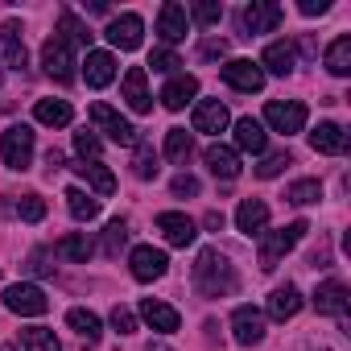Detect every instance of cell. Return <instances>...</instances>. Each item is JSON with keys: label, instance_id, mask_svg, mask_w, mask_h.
<instances>
[{"label": "cell", "instance_id": "obj_1", "mask_svg": "<svg viewBox=\"0 0 351 351\" xmlns=\"http://www.w3.org/2000/svg\"><path fill=\"white\" fill-rule=\"evenodd\" d=\"M191 281H195V289H199L203 298H228V293H236V285H240L232 261H228L219 248H203V252H199Z\"/></svg>", "mask_w": 351, "mask_h": 351}, {"label": "cell", "instance_id": "obj_2", "mask_svg": "<svg viewBox=\"0 0 351 351\" xmlns=\"http://www.w3.org/2000/svg\"><path fill=\"white\" fill-rule=\"evenodd\" d=\"M306 232H310V223H306V219H293L289 228H277V232H261V256H256V261H261V269H265V273H273V269L281 265V256H285V252L306 236Z\"/></svg>", "mask_w": 351, "mask_h": 351}, {"label": "cell", "instance_id": "obj_3", "mask_svg": "<svg viewBox=\"0 0 351 351\" xmlns=\"http://www.w3.org/2000/svg\"><path fill=\"white\" fill-rule=\"evenodd\" d=\"M0 157H5L9 169L25 173L34 165V128L29 124H9L5 136H0Z\"/></svg>", "mask_w": 351, "mask_h": 351}, {"label": "cell", "instance_id": "obj_4", "mask_svg": "<svg viewBox=\"0 0 351 351\" xmlns=\"http://www.w3.org/2000/svg\"><path fill=\"white\" fill-rule=\"evenodd\" d=\"M42 66H46V75L54 79V83H75V46L62 38V34H54V38H46V46H42Z\"/></svg>", "mask_w": 351, "mask_h": 351}, {"label": "cell", "instance_id": "obj_5", "mask_svg": "<svg viewBox=\"0 0 351 351\" xmlns=\"http://www.w3.org/2000/svg\"><path fill=\"white\" fill-rule=\"evenodd\" d=\"M5 310H13V314H21V318H42V314L50 310V298H46L42 285L21 281V285H9V289H5Z\"/></svg>", "mask_w": 351, "mask_h": 351}, {"label": "cell", "instance_id": "obj_6", "mask_svg": "<svg viewBox=\"0 0 351 351\" xmlns=\"http://www.w3.org/2000/svg\"><path fill=\"white\" fill-rule=\"evenodd\" d=\"M281 21H285V9H281V5H273V0H252V5L240 13V29H244V38L273 34Z\"/></svg>", "mask_w": 351, "mask_h": 351}, {"label": "cell", "instance_id": "obj_7", "mask_svg": "<svg viewBox=\"0 0 351 351\" xmlns=\"http://www.w3.org/2000/svg\"><path fill=\"white\" fill-rule=\"evenodd\" d=\"M265 120H269L273 132L293 136V132L306 128V104H302V99H269V104H265Z\"/></svg>", "mask_w": 351, "mask_h": 351}, {"label": "cell", "instance_id": "obj_8", "mask_svg": "<svg viewBox=\"0 0 351 351\" xmlns=\"http://www.w3.org/2000/svg\"><path fill=\"white\" fill-rule=\"evenodd\" d=\"M91 124H95V132H104V136L116 141V145H136V141H141L136 128H132L112 104H91Z\"/></svg>", "mask_w": 351, "mask_h": 351}, {"label": "cell", "instance_id": "obj_9", "mask_svg": "<svg viewBox=\"0 0 351 351\" xmlns=\"http://www.w3.org/2000/svg\"><path fill=\"white\" fill-rule=\"evenodd\" d=\"M186 29H191V17H186V9L178 5V0H165V5H161V13H157V38L165 42V50H169V46H178V42L186 38Z\"/></svg>", "mask_w": 351, "mask_h": 351}, {"label": "cell", "instance_id": "obj_10", "mask_svg": "<svg viewBox=\"0 0 351 351\" xmlns=\"http://www.w3.org/2000/svg\"><path fill=\"white\" fill-rule=\"evenodd\" d=\"M104 38H108L116 50H136V46H141V38H145V21H141L136 13H120V17H112V21H108Z\"/></svg>", "mask_w": 351, "mask_h": 351}, {"label": "cell", "instance_id": "obj_11", "mask_svg": "<svg viewBox=\"0 0 351 351\" xmlns=\"http://www.w3.org/2000/svg\"><path fill=\"white\" fill-rule=\"evenodd\" d=\"M120 95H124V104H128L136 116L153 112V95H149V79H145V66H128V71H124V79H120Z\"/></svg>", "mask_w": 351, "mask_h": 351}, {"label": "cell", "instance_id": "obj_12", "mask_svg": "<svg viewBox=\"0 0 351 351\" xmlns=\"http://www.w3.org/2000/svg\"><path fill=\"white\" fill-rule=\"evenodd\" d=\"M128 269H132V277H136V281H157V277H165L169 256H165L161 248H153V244H141V248H132Z\"/></svg>", "mask_w": 351, "mask_h": 351}, {"label": "cell", "instance_id": "obj_13", "mask_svg": "<svg viewBox=\"0 0 351 351\" xmlns=\"http://www.w3.org/2000/svg\"><path fill=\"white\" fill-rule=\"evenodd\" d=\"M157 232H161L165 244H173V248H186V244H195V236H199L195 219L182 215V211H161V215H157Z\"/></svg>", "mask_w": 351, "mask_h": 351}, {"label": "cell", "instance_id": "obj_14", "mask_svg": "<svg viewBox=\"0 0 351 351\" xmlns=\"http://www.w3.org/2000/svg\"><path fill=\"white\" fill-rule=\"evenodd\" d=\"M314 310L318 314H326V318H339L343 326H347V285L343 281H322L318 289H314Z\"/></svg>", "mask_w": 351, "mask_h": 351}, {"label": "cell", "instance_id": "obj_15", "mask_svg": "<svg viewBox=\"0 0 351 351\" xmlns=\"http://www.w3.org/2000/svg\"><path fill=\"white\" fill-rule=\"evenodd\" d=\"M232 335H236L240 347H256V343L265 339V314H261L256 306H236V314H232Z\"/></svg>", "mask_w": 351, "mask_h": 351}, {"label": "cell", "instance_id": "obj_16", "mask_svg": "<svg viewBox=\"0 0 351 351\" xmlns=\"http://www.w3.org/2000/svg\"><path fill=\"white\" fill-rule=\"evenodd\" d=\"M223 83L228 87H236V91H261L265 87V71L256 66V62H248V58H232L228 66H223Z\"/></svg>", "mask_w": 351, "mask_h": 351}, {"label": "cell", "instance_id": "obj_17", "mask_svg": "<svg viewBox=\"0 0 351 351\" xmlns=\"http://www.w3.org/2000/svg\"><path fill=\"white\" fill-rule=\"evenodd\" d=\"M203 161H207V169L215 173V178H223V182H232V178H240V153L232 149V145H207V153H203Z\"/></svg>", "mask_w": 351, "mask_h": 351}, {"label": "cell", "instance_id": "obj_18", "mask_svg": "<svg viewBox=\"0 0 351 351\" xmlns=\"http://www.w3.org/2000/svg\"><path fill=\"white\" fill-rule=\"evenodd\" d=\"M228 108L219 104V99H199L195 104V116H191V124H195V132H207V136H219L223 128H228Z\"/></svg>", "mask_w": 351, "mask_h": 351}, {"label": "cell", "instance_id": "obj_19", "mask_svg": "<svg viewBox=\"0 0 351 351\" xmlns=\"http://www.w3.org/2000/svg\"><path fill=\"white\" fill-rule=\"evenodd\" d=\"M141 318H145L153 330H161V335H173V330L182 326V314L173 310L169 302H161V298H145V302H141Z\"/></svg>", "mask_w": 351, "mask_h": 351}, {"label": "cell", "instance_id": "obj_20", "mask_svg": "<svg viewBox=\"0 0 351 351\" xmlns=\"http://www.w3.org/2000/svg\"><path fill=\"white\" fill-rule=\"evenodd\" d=\"M310 145H314V153L343 157V153H347V128H343V124H335V120H322V124L310 132Z\"/></svg>", "mask_w": 351, "mask_h": 351}, {"label": "cell", "instance_id": "obj_21", "mask_svg": "<svg viewBox=\"0 0 351 351\" xmlns=\"http://www.w3.org/2000/svg\"><path fill=\"white\" fill-rule=\"evenodd\" d=\"M195 95H199V79L195 75H169V83L161 87V104L169 112H182Z\"/></svg>", "mask_w": 351, "mask_h": 351}, {"label": "cell", "instance_id": "obj_22", "mask_svg": "<svg viewBox=\"0 0 351 351\" xmlns=\"http://www.w3.org/2000/svg\"><path fill=\"white\" fill-rule=\"evenodd\" d=\"M256 66L285 79V75H293V66H298V50H293L289 42H269V46H265V58H261Z\"/></svg>", "mask_w": 351, "mask_h": 351}, {"label": "cell", "instance_id": "obj_23", "mask_svg": "<svg viewBox=\"0 0 351 351\" xmlns=\"http://www.w3.org/2000/svg\"><path fill=\"white\" fill-rule=\"evenodd\" d=\"M83 79H87V87H108L112 79H116V54H108V50H91L87 54V62H83Z\"/></svg>", "mask_w": 351, "mask_h": 351}, {"label": "cell", "instance_id": "obj_24", "mask_svg": "<svg viewBox=\"0 0 351 351\" xmlns=\"http://www.w3.org/2000/svg\"><path fill=\"white\" fill-rule=\"evenodd\" d=\"M0 50H5V66H9V71H25L29 54H25V42H21V25H17V21H5V25H0Z\"/></svg>", "mask_w": 351, "mask_h": 351}, {"label": "cell", "instance_id": "obj_25", "mask_svg": "<svg viewBox=\"0 0 351 351\" xmlns=\"http://www.w3.org/2000/svg\"><path fill=\"white\" fill-rule=\"evenodd\" d=\"M71 169L79 173V178H83L95 195H116V173H112L104 161H75Z\"/></svg>", "mask_w": 351, "mask_h": 351}, {"label": "cell", "instance_id": "obj_26", "mask_svg": "<svg viewBox=\"0 0 351 351\" xmlns=\"http://www.w3.org/2000/svg\"><path fill=\"white\" fill-rule=\"evenodd\" d=\"M236 228H240L244 236H261V232L269 228V203H265V199H244L240 211H236Z\"/></svg>", "mask_w": 351, "mask_h": 351}, {"label": "cell", "instance_id": "obj_27", "mask_svg": "<svg viewBox=\"0 0 351 351\" xmlns=\"http://www.w3.org/2000/svg\"><path fill=\"white\" fill-rule=\"evenodd\" d=\"M298 310H302V293H298L293 285H277V289L269 293V318H273V322H289Z\"/></svg>", "mask_w": 351, "mask_h": 351}, {"label": "cell", "instance_id": "obj_28", "mask_svg": "<svg viewBox=\"0 0 351 351\" xmlns=\"http://www.w3.org/2000/svg\"><path fill=\"white\" fill-rule=\"evenodd\" d=\"M34 116H38V124H46V128H66V124L75 120V108H71L66 99H38V104H34Z\"/></svg>", "mask_w": 351, "mask_h": 351}, {"label": "cell", "instance_id": "obj_29", "mask_svg": "<svg viewBox=\"0 0 351 351\" xmlns=\"http://www.w3.org/2000/svg\"><path fill=\"white\" fill-rule=\"evenodd\" d=\"M265 145H269V136H265L261 120L240 116V120H236V153H240V149H244V153H265Z\"/></svg>", "mask_w": 351, "mask_h": 351}, {"label": "cell", "instance_id": "obj_30", "mask_svg": "<svg viewBox=\"0 0 351 351\" xmlns=\"http://www.w3.org/2000/svg\"><path fill=\"white\" fill-rule=\"evenodd\" d=\"M91 252H95V244H91L87 232H71V236H62V240L54 244V256H62V261H79V265H87Z\"/></svg>", "mask_w": 351, "mask_h": 351}, {"label": "cell", "instance_id": "obj_31", "mask_svg": "<svg viewBox=\"0 0 351 351\" xmlns=\"http://www.w3.org/2000/svg\"><path fill=\"white\" fill-rule=\"evenodd\" d=\"M326 71L339 75V79L351 75V38H347V34H339V38L326 46Z\"/></svg>", "mask_w": 351, "mask_h": 351}, {"label": "cell", "instance_id": "obj_32", "mask_svg": "<svg viewBox=\"0 0 351 351\" xmlns=\"http://www.w3.org/2000/svg\"><path fill=\"white\" fill-rule=\"evenodd\" d=\"M66 326L79 335V339H87V343H99V314H91V310H83V306H75L71 314H66Z\"/></svg>", "mask_w": 351, "mask_h": 351}, {"label": "cell", "instance_id": "obj_33", "mask_svg": "<svg viewBox=\"0 0 351 351\" xmlns=\"http://www.w3.org/2000/svg\"><path fill=\"white\" fill-rule=\"evenodd\" d=\"M58 34H62L71 46H91V38H95V34H91V25H83L71 9H62V13H58Z\"/></svg>", "mask_w": 351, "mask_h": 351}, {"label": "cell", "instance_id": "obj_34", "mask_svg": "<svg viewBox=\"0 0 351 351\" xmlns=\"http://www.w3.org/2000/svg\"><path fill=\"white\" fill-rule=\"evenodd\" d=\"M66 207H71V215L79 219V223H91L95 215H99V199H91L87 191H79V186H71L66 191Z\"/></svg>", "mask_w": 351, "mask_h": 351}, {"label": "cell", "instance_id": "obj_35", "mask_svg": "<svg viewBox=\"0 0 351 351\" xmlns=\"http://www.w3.org/2000/svg\"><path fill=\"white\" fill-rule=\"evenodd\" d=\"M132 173H136L141 182H149V178H157V173H161V165H157V149H153V145L136 141V153H132Z\"/></svg>", "mask_w": 351, "mask_h": 351}, {"label": "cell", "instance_id": "obj_36", "mask_svg": "<svg viewBox=\"0 0 351 351\" xmlns=\"http://www.w3.org/2000/svg\"><path fill=\"white\" fill-rule=\"evenodd\" d=\"M322 199V182L318 178H302V182H293L289 191H285V203H293V207H310V203H318Z\"/></svg>", "mask_w": 351, "mask_h": 351}, {"label": "cell", "instance_id": "obj_37", "mask_svg": "<svg viewBox=\"0 0 351 351\" xmlns=\"http://www.w3.org/2000/svg\"><path fill=\"white\" fill-rule=\"evenodd\" d=\"M191 149H195V136H191L186 128H169V132H165V157H169V161H186Z\"/></svg>", "mask_w": 351, "mask_h": 351}, {"label": "cell", "instance_id": "obj_38", "mask_svg": "<svg viewBox=\"0 0 351 351\" xmlns=\"http://www.w3.org/2000/svg\"><path fill=\"white\" fill-rule=\"evenodd\" d=\"M21 343H25V351H62V343H58L54 330H46V326H29V330H21Z\"/></svg>", "mask_w": 351, "mask_h": 351}, {"label": "cell", "instance_id": "obj_39", "mask_svg": "<svg viewBox=\"0 0 351 351\" xmlns=\"http://www.w3.org/2000/svg\"><path fill=\"white\" fill-rule=\"evenodd\" d=\"M186 17H191L195 25H215V21L223 17V5H219V0H195Z\"/></svg>", "mask_w": 351, "mask_h": 351}, {"label": "cell", "instance_id": "obj_40", "mask_svg": "<svg viewBox=\"0 0 351 351\" xmlns=\"http://www.w3.org/2000/svg\"><path fill=\"white\" fill-rule=\"evenodd\" d=\"M13 211H17L25 223H42V219H46V199H42V195H21Z\"/></svg>", "mask_w": 351, "mask_h": 351}, {"label": "cell", "instance_id": "obj_41", "mask_svg": "<svg viewBox=\"0 0 351 351\" xmlns=\"http://www.w3.org/2000/svg\"><path fill=\"white\" fill-rule=\"evenodd\" d=\"M124 240H128V223H124V219H112V223L104 228V256H120Z\"/></svg>", "mask_w": 351, "mask_h": 351}, {"label": "cell", "instance_id": "obj_42", "mask_svg": "<svg viewBox=\"0 0 351 351\" xmlns=\"http://www.w3.org/2000/svg\"><path fill=\"white\" fill-rule=\"evenodd\" d=\"M149 66H153L157 75H173V71H178V66H182V58H178V54H173V50H165V46H157V50L149 54Z\"/></svg>", "mask_w": 351, "mask_h": 351}, {"label": "cell", "instance_id": "obj_43", "mask_svg": "<svg viewBox=\"0 0 351 351\" xmlns=\"http://www.w3.org/2000/svg\"><path fill=\"white\" fill-rule=\"evenodd\" d=\"M285 165H293V157H289L285 149H281V153H269V157L256 165V178H277V173H281Z\"/></svg>", "mask_w": 351, "mask_h": 351}, {"label": "cell", "instance_id": "obj_44", "mask_svg": "<svg viewBox=\"0 0 351 351\" xmlns=\"http://www.w3.org/2000/svg\"><path fill=\"white\" fill-rule=\"evenodd\" d=\"M75 153H79L83 161H87V157L95 161V157H99V136L87 132V128H79V132H75Z\"/></svg>", "mask_w": 351, "mask_h": 351}, {"label": "cell", "instance_id": "obj_45", "mask_svg": "<svg viewBox=\"0 0 351 351\" xmlns=\"http://www.w3.org/2000/svg\"><path fill=\"white\" fill-rule=\"evenodd\" d=\"M112 326H116L120 335H132V330H136V314H132L128 306H116V310H112Z\"/></svg>", "mask_w": 351, "mask_h": 351}, {"label": "cell", "instance_id": "obj_46", "mask_svg": "<svg viewBox=\"0 0 351 351\" xmlns=\"http://www.w3.org/2000/svg\"><path fill=\"white\" fill-rule=\"evenodd\" d=\"M223 54H228V42H223V38H207V42L199 46V58H207V62H211V58H223Z\"/></svg>", "mask_w": 351, "mask_h": 351}, {"label": "cell", "instance_id": "obj_47", "mask_svg": "<svg viewBox=\"0 0 351 351\" xmlns=\"http://www.w3.org/2000/svg\"><path fill=\"white\" fill-rule=\"evenodd\" d=\"M173 195H199V178H191V173H178V178H173V186H169Z\"/></svg>", "mask_w": 351, "mask_h": 351}, {"label": "cell", "instance_id": "obj_48", "mask_svg": "<svg viewBox=\"0 0 351 351\" xmlns=\"http://www.w3.org/2000/svg\"><path fill=\"white\" fill-rule=\"evenodd\" d=\"M298 9H302V17H322L330 9V0H302Z\"/></svg>", "mask_w": 351, "mask_h": 351}, {"label": "cell", "instance_id": "obj_49", "mask_svg": "<svg viewBox=\"0 0 351 351\" xmlns=\"http://www.w3.org/2000/svg\"><path fill=\"white\" fill-rule=\"evenodd\" d=\"M46 261H50V252H34L29 256V269L34 273H54V265H46Z\"/></svg>", "mask_w": 351, "mask_h": 351}, {"label": "cell", "instance_id": "obj_50", "mask_svg": "<svg viewBox=\"0 0 351 351\" xmlns=\"http://www.w3.org/2000/svg\"><path fill=\"white\" fill-rule=\"evenodd\" d=\"M46 165H50V169H62V165H66L62 149H50V153H46Z\"/></svg>", "mask_w": 351, "mask_h": 351}, {"label": "cell", "instance_id": "obj_51", "mask_svg": "<svg viewBox=\"0 0 351 351\" xmlns=\"http://www.w3.org/2000/svg\"><path fill=\"white\" fill-rule=\"evenodd\" d=\"M203 223H207V228H211V232H219V228H223V211H211V215H207V219H203Z\"/></svg>", "mask_w": 351, "mask_h": 351}, {"label": "cell", "instance_id": "obj_52", "mask_svg": "<svg viewBox=\"0 0 351 351\" xmlns=\"http://www.w3.org/2000/svg\"><path fill=\"white\" fill-rule=\"evenodd\" d=\"M149 351H173V347H165V343H149Z\"/></svg>", "mask_w": 351, "mask_h": 351}, {"label": "cell", "instance_id": "obj_53", "mask_svg": "<svg viewBox=\"0 0 351 351\" xmlns=\"http://www.w3.org/2000/svg\"><path fill=\"white\" fill-rule=\"evenodd\" d=\"M0 79H5V75H0Z\"/></svg>", "mask_w": 351, "mask_h": 351}]
</instances>
